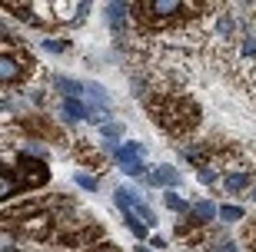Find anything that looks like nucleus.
Returning a JSON list of instances; mask_svg holds the SVG:
<instances>
[{
	"instance_id": "1",
	"label": "nucleus",
	"mask_w": 256,
	"mask_h": 252,
	"mask_svg": "<svg viewBox=\"0 0 256 252\" xmlns=\"http://www.w3.org/2000/svg\"><path fill=\"white\" fill-rule=\"evenodd\" d=\"M146 113L153 116V123L170 136H190L200 123V106L186 96H146Z\"/></svg>"
},
{
	"instance_id": "2",
	"label": "nucleus",
	"mask_w": 256,
	"mask_h": 252,
	"mask_svg": "<svg viewBox=\"0 0 256 252\" xmlns=\"http://www.w3.org/2000/svg\"><path fill=\"white\" fill-rule=\"evenodd\" d=\"M10 173H14L17 189H44L50 183V166L40 156H30V153H14V159H10Z\"/></svg>"
},
{
	"instance_id": "3",
	"label": "nucleus",
	"mask_w": 256,
	"mask_h": 252,
	"mask_svg": "<svg viewBox=\"0 0 256 252\" xmlns=\"http://www.w3.org/2000/svg\"><path fill=\"white\" fill-rule=\"evenodd\" d=\"M27 70H30V53H27V47L14 43L10 50H4V53H0V80H4V86L20 83Z\"/></svg>"
},
{
	"instance_id": "4",
	"label": "nucleus",
	"mask_w": 256,
	"mask_h": 252,
	"mask_svg": "<svg viewBox=\"0 0 256 252\" xmlns=\"http://www.w3.org/2000/svg\"><path fill=\"white\" fill-rule=\"evenodd\" d=\"M143 156H146V146H143V143H136V140L120 143V146L114 150V163L124 169L126 176H133V179L146 173V166H143Z\"/></svg>"
},
{
	"instance_id": "5",
	"label": "nucleus",
	"mask_w": 256,
	"mask_h": 252,
	"mask_svg": "<svg viewBox=\"0 0 256 252\" xmlns=\"http://www.w3.org/2000/svg\"><path fill=\"white\" fill-rule=\"evenodd\" d=\"M143 183L146 186H153V189H176L183 183V176H180V169L176 166H170V163H160V166H146V173H143Z\"/></svg>"
},
{
	"instance_id": "6",
	"label": "nucleus",
	"mask_w": 256,
	"mask_h": 252,
	"mask_svg": "<svg viewBox=\"0 0 256 252\" xmlns=\"http://www.w3.org/2000/svg\"><path fill=\"white\" fill-rule=\"evenodd\" d=\"M216 209H220V206L213 203V199H193L190 213H186V223H190L193 229H203V226H210L213 219H220Z\"/></svg>"
},
{
	"instance_id": "7",
	"label": "nucleus",
	"mask_w": 256,
	"mask_h": 252,
	"mask_svg": "<svg viewBox=\"0 0 256 252\" xmlns=\"http://www.w3.org/2000/svg\"><path fill=\"white\" fill-rule=\"evenodd\" d=\"M220 186L226 189L230 196H246L250 189H253V173H250V169H236V173H226Z\"/></svg>"
},
{
	"instance_id": "8",
	"label": "nucleus",
	"mask_w": 256,
	"mask_h": 252,
	"mask_svg": "<svg viewBox=\"0 0 256 252\" xmlns=\"http://www.w3.org/2000/svg\"><path fill=\"white\" fill-rule=\"evenodd\" d=\"M60 116L64 123L76 126V123H90V103L84 100H60Z\"/></svg>"
},
{
	"instance_id": "9",
	"label": "nucleus",
	"mask_w": 256,
	"mask_h": 252,
	"mask_svg": "<svg viewBox=\"0 0 256 252\" xmlns=\"http://www.w3.org/2000/svg\"><path fill=\"white\" fill-rule=\"evenodd\" d=\"M50 10H54V23H66V27H74L76 13H80V3H74V0H54Z\"/></svg>"
},
{
	"instance_id": "10",
	"label": "nucleus",
	"mask_w": 256,
	"mask_h": 252,
	"mask_svg": "<svg viewBox=\"0 0 256 252\" xmlns=\"http://www.w3.org/2000/svg\"><path fill=\"white\" fill-rule=\"evenodd\" d=\"M106 20L114 33H124L130 27V3H106Z\"/></svg>"
},
{
	"instance_id": "11",
	"label": "nucleus",
	"mask_w": 256,
	"mask_h": 252,
	"mask_svg": "<svg viewBox=\"0 0 256 252\" xmlns=\"http://www.w3.org/2000/svg\"><path fill=\"white\" fill-rule=\"evenodd\" d=\"M114 203H116L120 213H130V209H136V206L143 203V196L130 186H120V189H114Z\"/></svg>"
},
{
	"instance_id": "12",
	"label": "nucleus",
	"mask_w": 256,
	"mask_h": 252,
	"mask_svg": "<svg viewBox=\"0 0 256 252\" xmlns=\"http://www.w3.org/2000/svg\"><path fill=\"white\" fill-rule=\"evenodd\" d=\"M124 223H126V229H130V233L136 236V243H143V239H150V226L143 223V219H140L136 213H133V209H130V213H124Z\"/></svg>"
},
{
	"instance_id": "13",
	"label": "nucleus",
	"mask_w": 256,
	"mask_h": 252,
	"mask_svg": "<svg viewBox=\"0 0 256 252\" xmlns=\"http://www.w3.org/2000/svg\"><path fill=\"white\" fill-rule=\"evenodd\" d=\"M163 206H166L170 213H176V216L190 213V203H186L183 196H176V189H166V193H163Z\"/></svg>"
},
{
	"instance_id": "14",
	"label": "nucleus",
	"mask_w": 256,
	"mask_h": 252,
	"mask_svg": "<svg viewBox=\"0 0 256 252\" xmlns=\"http://www.w3.org/2000/svg\"><path fill=\"white\" fill-rule=\"evenodd\" d=\"M216 213H220V223H243L246 219V209L236 206V203H223Z\"/></svg>"
},
{
	"instance_id": "15",
	"label": "nucleus",
	"mask_w": 256,
	"mask_h": 252,
	"mask_svg": "<svg viewBox=\"0 0 256 252\" xmlns=\"http://www.w3.org/2000/svg\"><path fill=\"white\" fill-rule=\"evenodd\" d=\"M206 252H240V246H236V239H230L226 233H220L206 243Z\"/></svg>"
},
{
	"instance_id": "16",
	"label": "nucleus",
	"mask_w": 256,
	"mask_h": 252,
	"mask_svg": "<svg viewBox=\"0 0 256 252\" xmlns=\"http://www.w3.org/2000/svg\"><path fill=\"white\" fill-rule=\"evenodd\" d=\"M86 100H94L96 106H106V110L114 106V100H110V93H106V90H104L100 83H86Z\"/></svg>"
},
{
	"instance_id": "17",
	"label": "nucleus",
	"mask_w": 256,
	"mask_h": 252,
	"mask_svg": "<svg viewBox=\"0 0 256 252\" xmlns=\"http://www.w3.org/2000/svg\"><path fill=\"white\" fill-rule=\"evenodd\" d=\"M196 179L203 186H220V183H223V173H220L216 166H203V169H196Z\"/></svg>"
},
{
	"instance_id": "18",
	"label": "nucleus",
	"mask_w": 256,
	"mask_h": 252,
	"mask_svg": "<svg viewBox=\"0 0 256 252\" xmlns=\"http://www.w3.org/2000/svg\"><path fill=\"white\" fill-rule=\"evenodd\" d=\"M100 136H104V140H124V123H116V120H110V123H104V126H100Z\"/></svg>"
},
{
	"instance_id": "19",
	"label": "nucleus",
	"mask_w": 256,
	"mask_h": 252,
	"mask_svg": "<svg viewBox=\"0 0 256 252\" xmlns=\"http://www.w3.org/2000/svg\"><path fill=\"white\" fill-rule=\"evenodd\" d=\"M74 183H76L80 189H86V193H96V189H100V183H96V176H94V173H84V169H80V173L74 176Z\"/></svg>"
},
{
	"instance_id": "20",
	"label": "nucleus",
	"mask_w": 256,
	"mask_h": 252,
	"mask_svg": "<svg viewBox=\"0 0 256 252\" xmlns=\"http://www.w3.org/2000/svg\"><path fill=\"white\" fill-rule=\"evenodd\" d=\"M133 213L140 216V219H143V223H146V226H150V229H153V226H156V213H153V209H150V206H146V203H140V206H136V209H133Z\"/></svg>"
},
{
	"instance_id": "21",
	"label": "nucleus",
	"mask_w": 256,
	"mask_h": 252,
	"mask_svg": "<svg viewBox=\"0 0 256 252\" xmlns=\"http://www.w3.org/2000/svg\"><path fill=\"white\" fill-rule=\"evenodd\" d=\"M40 47H44V50H50V53H64V50H66V40H54V37H44V40H40Z\"/></svg>"
},
{
	"instance_id": "22",
	"label": "nucleus",
	"mask_w": 256,
	"mask_h": 252,
	"mask_svg": "<svg viewBox=\"0 0 256 252\" xmlns=\"http://www.w3.org/2000/svg\"><path fill=\"white\" fill-rule=\"evenodd\" d=\"M150 249L153 252H166V239H163V236H150Z\"/></svg>"
},
{
	"instance_id": "23",
	"label": "nucleus",
	"mask_w": 256,
	"mask_h": 252,
	"mask_svg": "<svg viewBox=\"0 0 256 252\" xmlns=\"http://www.w3.org/2000/svg\"><path fill=\"white\" fill-rule=\"evenodd\" d=\"M86 17H90V3H84V0H80V13H76V23H74V27H84Z\"/></svg>"
},
{
	"instance_id": "24",
	"label": "nucleus",
	"mask_w": 256,
	"mask_h": 252,
	"mask_svg": "<svg viewBox=\"0 0 256 252\" xmlns=\"http://www.w3.org/2000/svg\"><path fill=\"white\" fill-rule=\"evenodd\" d=\"M86 252H120V249H116V246H110V243H106V239H104V243L90 246V249H86Z\"/></svg>"
},
{
	"instance_id": "25",
	"label": "nucleus",
	"mask_w": 256,
	"mask_h": 252,
	"mask_svg": "<svg viewBox=\"0 0 256 252\" xmlns=\"http://www.w3.org/2000/svg\"><path fill=\"white\" fill-rule=\"evenodd\" d=\"M136 252H153V249H150V246H140V243H136Z\"/></svg>"
},
{
	"instance_id": "26",
	"label": "nucleus",
	"mask_w": 256,
	"mask_h": 252,
	"mask_svg": "<svg viewBox=\"0 0 256 252\" xmlns=\"http://www.w3.org/2000/svg\"><path fill=\"white\" fill-rule=\"evenodd\" d=\"M246 196H250V199H253V203H256V183H253V189H250Z\"/></svg>"
}]
</instances>
